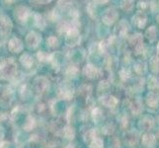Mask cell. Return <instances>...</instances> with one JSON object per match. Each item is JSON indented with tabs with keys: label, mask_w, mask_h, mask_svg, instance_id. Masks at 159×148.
Wrapping results in <instances>:
<instances>
[{
	"label": "cell",
	"mask_w": 159,
	"mask_h": 148,
	"mask_svg": "<svg viewBox=\"0 0 159 148\" xmlns=\"http://www.w3.org/2000/svg\"><path fill=\"white\" fill-rule=\"evenodd\" d=\"M8 49L11 52L19 53L23 49V43L18 38H12L8 43Z\"/></svg>",
	"instance_id": "10"
},
{
	"label": "cell",
	"mask_w": 159,
	"mask_h": 148,
	"mask_svg": "<svg viewBox=\"0 0 159 148\" xmlns=\"http://www.w3.org/2000/svg\"><path fill=\"white\" fill-rule=\"evenodd\" d=\"M158 102H159V97L157 95L153 94V93L148 95V98H147V104H148L149 106L155 107L158 104Z\"/></svg>",
	"instance_id": "22"
},
{
	"label": "cell",
	"mask_w": 159,
	"mask_h": 148,
	"mask_svg": "<svg viewBox=\"0 0 159 148\" xmlns=\"http://www.w3.org/2000/svg\"><path fill=\"white\" fill-rule=\"evenodd\" d=\"M128 31H129V25L125 23V21L120 22V24L117 26V28H116V32H118V34L120 36H124Z\"/></svg>",
	"instance_id": "20"
},
{
	"label": "cell",
	"mask_w": 159,
	"mask_h": 148,
	"mask_svg": "<svg viewBox=\"0 0 159 148\" xmlns=\"http://www.w3.org/2000/svg\"><path fill=\"white\" fill-rule=\"evenodd\" d=\"M157 51H158V52H159V43H158V46H157Z\"/></svg>",
	"instance_id": "37"
},
{
	"label": "cell",
	"mask_w": 159,
	"mask_h": 148,
	"mask_svg": "<svg viewBox=\"0 0 159 148\" xmlns=\"http://www.w3.org/2000/svg\"><path fill=\"white\" fill-rule=\"evenodd\" d=\"M101 103L109 108H114L118 104V100L113 96H103L101 98Z\"/></svg>",
	"instance_id": "14"
},
{
	"label": "cell",
	"mask_w": 159,
	"mask_h": 148,
	"mask_svg": "<svg viewBox=\"0 0 159 148\" xmlns=\"http://www.w3.org/2000/svg\"><path fill=\"white\" fill-rule=\"evenodd\" d=\"M110 87V84L108 81H101L99 83V86H98V94L101 95L102 93H106L109 89Z\"/></svg>",
	"instance_id": "23"
},
{
	"label": "cell",
	"mask_w": 159,
	"mask_h": 148,
	"mask_svg": "<svg viewBox=\"0 0 159 148\" xmlns=\"http://www.w3.org/2000/svg\"><path fill=\"white\" fill-rule=\"evenodd\" d=\"M142 143L146 147H153L155 144V138L154 136L150 133H146L142 137Z\"/></svg>",
	"instance_id": "16"
},
{
	"label": "cell",
	"mask_w": 159,
	"mask_h": 148,
	"mask_svg": "<svg viewBox=\"0 0 159 148\" xmlns=\"http://www.w3.org/2000/svg\"><path fill=\"white\" fill-rule=\"evenodd\" d=\"M150 67H151V70L154 71V72L159 71V58L158 57H153L150 60Z\"/></svg>",
	"instance_id": "27"
},
{
	"label": "cell",
	"mask_w": 159,
	"mask_h": 148,
	"mask_svg": "<svg viewBox=\"0 0 159 148\" xmlns=\"http://www.w3.org/2000/svg\"><path fill=\"white\" fill-rule=\"evenodd\" d=\"M48 88V81L45 77H37L34 80V84H33V89L34 92L37 93L38 95H42L45 93L47 89Z\"/></svg>",
	"instance_id": "4"
},
{
	"label": "cell",
	"mask_w": 159,
	"mask_h": 148,
	"mask_svg": "<svg viewBox=\"0 0 159 148\" xmlns=\"http://www.w3.org/2000/svg\"><path fill=\"white\" fill-rule=\"evenodd\" d=\"M31 16V11L28 7L20 5L14 11V17L20 23H26Z\"/></svg>",
	"instance_id": "3"
},
{
	"label": "cell",
	"mask_w": 159,
	"mask_h": 148,
	"mask_svg": "<svg viewBox=\"0 0 159 148\" xmlns=\"http://www.w3.org/2000/svg\"><path fill=\"white\" fill-rule=\"evenodd\" d=\"M120 78H122L123 80L128 79L129 76V71H127V69H123L120 72Z\"/></svg>",
	"instance_id": "33"
},
{
	"label": "cell",
	"mask_w": 159,
	"mask_h": 148,
	"mask_svg": "<svg viewBox=\"0 0 159 148\" xmlns=\"http://www.w3.org/2000/svg\"><path fill=\"white\" fill-rule=\"evenodd\" d=\"M17 73V63L14 58H1L0 59V78L13 79Z\"/></svg>",
	"instance_id": "1"
},
{
	"label": "cell",
	"mask_w": 159,
	"mask_h": 148,
	"mask_svg": "<svg viewBox=\"0 0 159 148\" xmlns=\"http://www.w3.org/2000/svg\"><path fill=\"white\" fill-rule=\"evenodd\" d=\"M78 74V68L72 65V66H69L67 69H66V76L69 78H74L76 77Z\"/></svg>",
	"instance_id": "24"
},
{
	"label": "cell",
	"mask_w": 159,
	"mask_h": 148,
	"mask_svg": "<svg viewBox=\"0 0 159 148\" xmlns=\"http://www.w3.org/2000/svg\"><path fill=\"white\" fill-rule=\"evenodd\" d=\"M62 134L66 139L72 140L75 136V131L72 128L70 127V125H66V127H64L62 129Z\"/></svg>",
	"instance_id": "17"
},
{
	"label": "cell",
	"mask_w": 159,
	"mask_h": 148,
	"mask_svg": "<svg viewBox=\"0 0 159 148\" xmlns=\"http://www.w3.org/2000/svg\"><path fill=\"white\" fill-rule=\"evenodd\" d=\"M12 22L6 15H0V35L7 36L12 30Z\"/></svg>",
	"instance_id": "6"
},
{
	"label": "cell",
	"mask_w": 159,
	"mask_h": 148,
	"mask_svg": "<svg viewBox=\"0 0 159 148\" xmlns=\"http://www.w3.org/2000/svg\"><path fill=\"white\" fill-rule=\"evenodd\" d=\"M104 142L101 138L96 137L90 142V148H103Z\"/></svg>",
	"instance_id": "26"
},
{
	"label": "cell",
	"mask_w": 159,
	"mask_h": 148,
	"mask_svg": "<svg viewBox=\"0 0 159 148\" xmlns=\"http://www.w3.org/2000/svg\"><path fill=\"white\" fill-rule=\"evenodd\" d=\"M129 4H130V2H123L122 4V7L125 9V10H127V7L129 6ZM131 7H133V5H129V8H128V11L131 9Z\"/></svg>",
	"instance_id": "34"
},
{
	"label": "cell",
	"mask_w": 159,
	"mask_h": 148,
	"mask_svg": "<svg viewBox=\"0 0 159 148\" xmlns=\"http://www.w3.org/2000/svg\"><path fill=\"white\" fill-rule=\"evenodd\" d=\"M42 41V37L36 32H30L26 37V43L30 48H36L40 45Z\"/></svg>",
	"instance_id": "9"
},
{
	"label": "cell",
	"mask_w": 159,
	"mask_h": 148,
	"mask_svg": "<svg viewBox=\"0 0 159 148\" xmlns=\"http://www.w3.org/2000/svg\"><path fill=\"white\" fill-rule=\"evenodd\" d=\"M80 53H82V52H79V51H73L70 52V59H72V61L74 62H79L80 61Z\"/></svg>",
	"instance_id": "30"
},
{
	"label": "cell",
	"mask_w": 159,
	"mask_h": 148,
	"mask_svg": "<svg viewBox=\"0 0 159 148\" xmlns=\"http://www.w3.org/2000/svg\"><path fill=\"white\" fill-rule=\"evenodd\" d=\"M74 94V88L68 82H64L59 87V96L61 99H65V100H69L72 98Z\"/></svg>",
	"instance_id": "7"
},
{
	"label": "cell",
	"mask_w": 159,
	"mask_h": 148,
	"mask_svg": "<svg viewBox=\"0 0 159 148\" xmlns=\"http://www.w3.org/2000/svg\"><path fill=\"white\" fill-rule=\"evenodd\" d=\"M81 37L79 34V31L76 28L69 29L66 34H65V43L68 47H75L80 43Z\"/></svg>",
	"instance_id": "2"
},
{
	"label": "cell",
	"mask_w": 159,
	"mask_h": 148,
	"mask_svg": "<svg viewBox=\"0 0 159 148\" xmlns=\"http://www.w3.org/2000/svg\"><path fill=\"white\" fill-rule=\"evenodd\" d=\"M83 72L88 78L93 79V78H96L98 76V74H99V70H98V68L95 67L93 64H87L83 69Z\"/></svg>",
	"instance_id": "11"
},
{
	"label": "cell",
	"mask_w": 159,
	"mask_h": 148,
	"mask_svg": "<svg viewBox=\"0 0 159 148\" xmlns=\"http://www.w3.org/2000/svg\"><path fill=\"white\" fill-rule=\"evenodd\" d=\"M23 129L26 131H30L35 128V119L32 116H27V118L24 119L23 123Z\"/></svg>",
	"instance_id": "15"
},
{
	"label": "cell",
	"mask_w": 159,
	"mask_h": 148,
	"mask_svg": "<svg viewBox=\"0 0 159 148\" xmlns=\"http://www.w3.org/2000/svg\"><path fill=\"white\" fill-rule=\"evenodd\" d=\"M96 137H97V136H96V131H95V129H90V130H88L85 133V135H84V140L86 142H91L93 139L96 138Z\"/></svg>",
	"instance_id": "25"
},
{
	"label": "cell",
	"mask_w": 159,
	"mask_h": 148,
	"mask_svg": "<svg viewBox=\"0 0 159 148\" xmlns=\"http://www.w3.org/2000/svg\"><path fill=\"white\" fill-rule=\"evenodd\" d=\"M118 16L119 14L117 12V10L111 7V8H108L105 12L103 13L102 20L106 25H112L114 22L118 19Z\"/></svg>",
	"instance_id": "8"
},
{
	"label": "cell",
	"mask_w": 159,
	"mask_h": 148,
	"mask_svg": "<svg viewBox=\"0 0 159 148\" xmlns=\"http://www.w3.org/2000/svg\"><path fill=\"white\" fill-rule=\"evenodd\" d=\"M20 93H21V96L23 97V98H27L28 96H30L31 95V90L28 88V86L27 85H24L23 87H22V89H21V91H20Z\"/></svg>",
	"instance_id": "32"
},
{
	"label": "cell",
	"mask_w": 159,
	"mask_h": 148,
	"mask_svg": "<svg viewBox=\"0 0 159 148\" xmlns=\"http://www.w3.org/2000/svg\"><path fill=\"white\" fill-rule=\"evenodd\" d=\"M13 100V92L7 87H0V105L8 107Z\"/></svg>",
	"instance_id": "5"
},
{
	"label": "cell",
	"mask_w": 159,
	"mask_h": 148,
	"mask_svg": "<svg viewBox=\"0 0 159 148\" xmlns=\"http://www.w3.org/2000/svg\"><path fill=\"white\" fill-rule=\"evenodd\" d=\"M48 45L51 47H58V40L56 37L52 36L48 39Z\"/></svg>",
	"instance_id": "31"
},
{
	"label": "cell",
	"mask_w": 159,
	"mask_h": 148,
	"mask_svg": "<svg viewBox=\"0 0 159 148\" xmlns=\"http://www.w3.org/2000/svg\"><path fill=\"white\" fill-rule=\"evenodd\" d=\"M145 22H146V18L143 14H138L134 17V23L139 27V28H142L144 25H145Z\"/></svg>",
	"instance_id": "19"
},
{
	"label": "cell",
	"mask_w": 159,
	"mask_h": 148,
	"mask_svg": "<svg viewBox=\"0 0 159 148\" xmlns=\"http://www.w3.org/2000/svg\"><path fill=\"white\" fill-rule=\"evenodd\" d=\"M9 143L6 141H1L0 142V148H9Z\"/></svg>",
	"instance_id": "35"
},
{
	"label": "cell",
	"mask_w": 159,
	"mask_h": 148,
	"mask_svg": "<svg viewBox=\"0 0 159 148\" xmlns=\"http://www.w3.org/2000/svg\"><path fill=\"white\" fill-rule=\"evenodd\" d=\"M66 148H74V146H73V145H67Z\"/></svg>",
	"instance_id": "36"
},
{
	"label": "cell",
	"mask_w": 159,
	"mask_h": 148,
	"mask_svg": "<svg viewBox=\"0 0 159 148\" xmlns=\"http://www.w3.org/2000/svg\"><path fill=\"white\" fill-rule=\"evenodd\" d=\"M20 61L24 67L26 68H31L32 65L34 64V58L29 53H24L23 56H21Z\"/></svg>",
	"instance_id": "13"
},
{
	"label": "cell",
	"mask_w": 159,
	"mask_h": 148,
	"mask_svg": "<svg viewBox=\"0 0 159 148\" xmlns=\"http://www.w3.org/2000/svg\"><path fill=\"white\" fill-rule=\"evenodd\" d=\"M62 56H61V53L60 52H54V53H52V54H51L50 56V61L52 64V66L54 67V68H58V67H60V65H61V63H62Z\"/></svg>",
	"instance_id": "12"
},
{
	"label": "cell",
	"mask_w": 159,
	"mask_h": 148,
	"mask_svg": "<svg viewBox=\"0 0 159 148\" xmlns=\"http://www.w3.org/2000/svg\"><path fill=\"white\" fill-rule=\"evenodd\" d=\"M50 56H51V54H48L45 52H38V54H37V56H38V58H39V60L41 62L48 61V60H50Z\"/></svg>",
	"instance_id": "28"
},
{
	"label": "cell",
	"mask_w": 159,
	"mask_h": 148,
	"mask_svg": "<svg viewBox=\"0 0 159 148\" xmlns=\"http://www.w3.org/2000/svg\"><path fill=\"white\" fill-rule=\"evenodd\" d=\"M146 36L147 38L152 42V41H154L155 40V38H156V30L154 27H150V28L146 31Z\"/></svg>",
	"instance_id": "29"
},
{
	"label": "cell",
	"mask_w": 159,
	"mask_h": 148,
	"mask_svg": "<svg viewBox=\"0 0 159 148\" xmlns=\"http://www.w3.org/2000/svg\"><path fill=\"white\" fill-rule=\"evenodd\" d=\"M34 23H35V26L38 27V28L41 29V30H43V29H45V27H46V21H45V19L43 18V16L40 15V14H35Z\"/></svg>",
	"instance_id": "18"
},
{
	"label": "cell",
	"mask_w": 159,
	"mask_h": 148,
	"mask_svg": "<svg viewBox=\"0 0 159 148\" xmlns=\"http://www.w3.org/2000/svg\"><path fill=\"white\" fill-rule=\"evenodd\" d=\"M92 118L95 123H100L103 119V113L99 108H95L92 111Z\"/></svg>",
	"instance_id": "21"
}]
</instances>
